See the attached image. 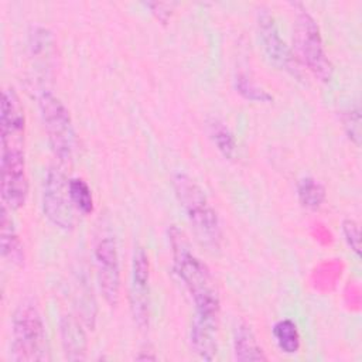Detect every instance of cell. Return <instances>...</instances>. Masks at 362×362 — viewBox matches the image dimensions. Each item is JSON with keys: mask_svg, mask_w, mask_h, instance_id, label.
I'll use <instances>...</instances> for the list:
<instances>
[{"mask_svg": "<svg viewBox=\"0 0 362 362\" xmlns=\"http://www.w3.org/2000/svg\"><path fill=\"white\" fill-rule=\"evenodd\" d=\"M235 88L247 100L259 103H269L273 100V96L266 89L253 82L246 74H238L235 76Z\"/></svg>", "mask_w": 362, "mask_h": 362, "instance_id": "ffe728a7", "label": "cell"}, {"mask_svg": "<svg viewBox=\"0 0 362 362\" xmlns=\"http://www.w3.org/2000/svg\"><path fill=\"white\" fill-rule=\"evenodd\" d=\"M95 263L99 290L105 301L115 307L120 294V262L115 239L100 238L95 246Z\"/></svg>", "mask_w": 362, "mask_h": 362, "instance_id": "ba28073f", "label": "cell"}, {"mask_svg": "<svg viewBox=\"0 0 362 362\" xmlns=\"http://www.w3.org/2000/svg\"><path fill=\"white\" fill-rule=\"evenodd\" d=\"M208 130L209 136L216 146V148L226 157V158H233L236 156V139L230 129L221 122L219 119H211L208 122Z\"/></svg>", "mask_w": 362, "mask_h": 362, "instance_id": "e0dca14e", "label": "cell"}, {"mask_svg": "<svg viewBox=\"0 0 362 362\" xmlns=\"http://www.w3.org/2000/svg\"><path fill=\"white\" fill-rule=\"evenodd\" d=\"M8 211L7 206H1V255L10 263L20 266L24 262V250Z\"/></svg>", "mask_w": 362, "mask_h": 362, "instance_id": "9a60e30c", "label": "cell"}, {"mask_svg": "<svg viewBox=\"0 0 362 362\" xmlns=\"http://www.w3.org/2000/svg\"><path fill=\"white\" fill-rule=\"evenodd\" d=\"M150 263L143 247H136L132 260V283H130V307L134 322L144 328L148 325L150 304Z\"/></svg>", "mask_w": 362, "mask_h": 362, "instance_id": "30bf717a", "label": "cell"}, {"mask_svg": "<svg viewBox=\"0 0 362 362\" xmlns=\"http://www.w3.org/2000/svg\"><path fill=\"white\" fill-rule=\"evenodd\" d=\"M11 356L14 361L42 362L49 359V346L44 320L35 305L17 307L11 324Z\"/></svg>", "mask_w": 362, "mask_h": 362, "instance_id": "3957f363", "label": "cell"}, {"mask_svg": "<svg viewBox=\"0 0 362 362\" xmlns=\"http://www.w3.org/2000/svg\"><path fill=\"white\" fill-rule=\"evenodd\" d=\"M69 197L74 206L88 215L93 211V197L89 185L82 178H71L68 182Z\"/></svg>", "mask_w": 362, "mask_h": 362, "instance_id": "d6986e66", "label": "cell"}, {"mask_svg": "<svg viewBox=\"0 0 362 362\" xmlns=\"http://www.w3.org/2000/svg\"><path fill=\"white\" fill-rule=\"evenodd\" d=\"M61 341L66 359L83 361L86 358V335L75 317L65 315L61 320Z\"/></svg>", "mask_w": 362, "mask_h": 362, "instance_id": "4fadbf2b", "label": "cell"}, {"mask_svg": "<svg viewBox=\"0 0 362 362\" xmlns=\"http://www.w3.org/2000/svg\"><path fill=\"white\" fill-rule=\"evenodd\" d=\"M273 337L279 349L287 355H293L300 349V332L294 321L284 318L274 324Z\"/></svg>", "mask_w": 362, "mask_h": 362, "instance_id": "2e32d148", "label": "cell"}, {"mask_svg": "<svg viewBox=\"0 0 362 362\" xmlns=\"http://www.w3.org/2000/svg\"><path fill=\"white\" fill-rule=\"evenodd\" d=\"M38 107L51 150L61 161H69L75 150V132L68 109L51 92L40 95Z\"/></svg>", "mask_w": 362, "mask_h": 362, "instance_id": "5b68a950", "label": "cell"}, {"mask_svg": "<svg viewBox=\"0 0 362 362\" xmlns=\"http://www.w3.org/2000/svg\"><path fill=\"white\" fill-rule=\"evenodd\" d=\"M28 195V177L24 148H1V201L11 209L24 205Z\"/></svg>", "mask_w": 362, "mask_h": 362, "instance_id": "52a82bcc", "label": "cell"}, {"mask_svg": "<svg viewBox=\"0 0 362 362\" xmlns=\"http://www.w3.org/2000/svg\"><path fill=\"white\" fill-rule=\"evenodd\" d=\"M233 355L236 361H267L253 329L246 322H240L235 328Z\"/></svg>", "mask_w": 362, "mask_h": 362, "instance_id": "5bb4252c", "label": "cell"}, {"mask_svg": "<svg viewBox=\"0 0 362 362\" xmlns=\"http://www.w3.org/2000/svg\"><path fill=\"white\" fill-rule=\"evenodd\" d=\"M297 7L293 30L297 55L315 78L328 82L332 76V65L327 55L320 27L301 4H297Z\"/></svg>", "mask_w": 362, "mask_h": 362, "instance_id": "277c9868", "label": "cell"}, {"mask_svg": "<svg viewBox=\"0 0 362 362\" xmlns=\"http://www.w3.org/2000/svg\"><path fill=\"white\" fill-rule=\"evenodd\" d=\"M257 28L262 47L270 62H273L280 69H284L286 72L291 74L293 76H300L298 58H296L290 47L281 38L273 14H270L266 10L259 11Z\"/></svg>", "mask_w": 362, "mask_h": 362, "instance_id": "9c48e42d", "label": "cell"}, {"mask_svg": "<svg viewBox=\"0 0 362 362\" xmlns=\"http://www.w3.org/2000/svg\"><path fill=\"white\" fill-rule=\"evenodd\" d=\"M216 324L212 321L195 317L191 324L189 341L195 354L206 361H212L218 352Z\"/></svg>", "mask_w": 362, "mask_h": 362, "instance_id": "7c38bea8", "label": "cell"}, {"mask_svg": "<svg viewBox=\"0 0 362 362\" xmlns=\"http://www.w3.org/2000/svg\"><path fill=\"white\" fill-rule=\"evenodd\" d=\"M68 182L65 174L51 167L44 178L42 188V209L48 221L59 229L71 230L75 225L74 204L69 197Z\"/></svg>", "mask_w": 362, "mask_h": 362, "instance_id": "8992f818", "label": "cell"}, {"mask_svg": "<svg viewBox=\"0 0 362 362\" xmlns=\"http://www.w3.org/2000/svg\"><path fill=\"white\" fill-rule=\"evenodd\" d=\"M297 197L300 204L307 209H318L325 199V188L318 180L304 177L298 181Z\"/></svg>", "mask_w": 362, "mask_h": 362, "instance_id": "ac0fdd59", "label": "cell"}, {"mask_svg": "<svg viewBox=\"0 0 362 362\" xmlns=\"http://www.w3.org/2000/svg\"><path fill=\"white\" fill-rule=\"evenodd\" d=\"M342 233L345 238L346 245L351 247V250L359 256L361 252V233H359V225L354 219H345L342 222Z\"/></svg>", "mask_w": 362, "mask_h": 362, "instance_id": "7402d4cb", "label": "cell"}, {"mask_svg": "<svg viewBox=\"0 0 362 362\" xmlns=\"http://www.w3.org/2000/svg\"><path fill=\"white\" fill-rule=\"evenodd\" d=\"M168 242L171 246L175 273L194 301L195 317L218 322L221 303L218 288L209 269L191 250L184 232L174 225L168 229Z\"/></svg>", "mask_w": 362, "mask_h": 362, "instance_id": "6da1fadb", "label": "cell"}, {"mask_svg": "<svg viewBox=\"0 0 362 362\" xmlns=\"http://www.w3.org/2000/svg\"><path fill=\"white\" fill-rule=\"evenodd\" d=\"M344 127L351 141H354L356 146L361 143V110L358 106L351 107L344 115Z\"/></svg>", "mask_w": 362, "mask_h": 362, "instance_id": "44dd1931", "label": "cell"}, {"mask_svg": "<svg viewBox=\"0 0 362 362\" xmlns=\"http://www.w3.org/2000/svg\"><path fill=\"white\" fill-rule=\"evenodd\" d=\"M1 148H24L25 117L21 102L13 88H6L1 95Z\"/></svg>", "mask_w": 362, "mask_h": 362, "instance_id": "8fae6325", "label": "cell"}, {"mask_svg": "<svg viewBox=\"0 0 362 362\" xmlns=\"http://www.w3.org/2000/svg\"><path fill=\"white\" fill-rule=\"evenodd\" d=\"M173 188L199 242L212 250L218 249L222 242V228L218 214L204 189L182 173L174 174Z\"/></svg>", "mask_w": 362, "mask_h": 362, "instance_id": "7a4b0ae2", "label": "cell"}]
</instances>
